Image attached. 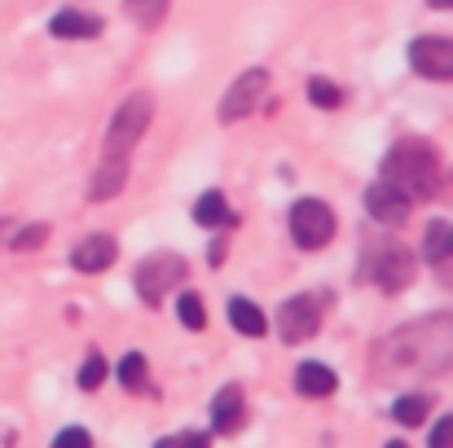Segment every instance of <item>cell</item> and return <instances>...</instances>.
I'll return each mask as SVG.
<instances>
[{
    "label": "cell",
    "instance_id": "cell-1",
    "mask_svg": "<svg viewBox=\"0 0 453 448\" xmlns=\"http://www.w3.org/2000/svg\"><path fill=\"white\" fill-rule=\"evenodd\" d=\"M379 378H405V374H445L449 369V316H432L414 330H396L374 352Z\"/></svg>",
    "mask_w": 453,
    "mask_h": 448
},
{
    "label": "cell",
    "instance_id": "cell-2",
    "mask_svg": "<svg viewBox=\"0 0 453 448\" xmlns=\"http://www.w3.org/2000/svg\"><path fill=\"white\" fill-rule=\"evenodd\" d=\"M383 180L396 185L405 198H436L445 185V167L427 141H396L383 158Z\"/></svg>",
    "mask_w": 453,
    "mask_h": 448
},
{
    "label": "cell",
    "instance_id": "cell-3",
    "mask_svg": "<svg viewBox=\"0 0 453 448\" xmlns=\"http://www.w3.org/2000/svg\"><path fill=\"white\" fill-rule=\"evenodd\" d=\"M365 273H370V282L379 286V291H388V295H401L410 282H414V255H410V247H401V242H374L370 247V255H365Z\"/></svg>",
    "mask_w": 453,
    "mask_h": 448
},
{
    "label": "cell",
    "instance_id": "cell-4",
    "mask_svg": "<svg viewBox=\"0 0 453 448\" xmlns=\"http://www.w3.org/2000/svg\"><path fill=\"white\" fill-rule=\"evenodd\" d=\"M150 115H154V102L146 93H133V97L115 110V124H111V137H106V154H111V158H128V149L146 137Z\"/></svg>",
    "mask_w": 453,
    "mask_h": 448
},
{
    "label": "cell",
    "instance_id": "cell-5",
    "mask_svg": "<svg viewBox=\"0 0 453 448\" xmlns=\"http://www.w3.org/2000/svg\"><path fill=\"white\" fill-rule=\"evenodd\" d=\"M185 273H189V269H185L180 255L158 251V255H150V260L137 264V295L146 299L150 308H158L167 291H176V282H185Z\"/></svg>",
    "mask_w": 453,
    "mask_h": 448
},
{
    "label": "cell",
    "instance_id": "cell-6",
    "mask_svg": "<svg viewBox=\"0 0 453 448\" xmlns=\"http://www.w3.org/2000/svg\"><path fill=\"white\" fill-rule=\"evenodd\" d=\"M291 238L300 242L303 251H321L334 238V211L321 198H300L291 207Z\"/></svg>",
    "mask_w": 453,
    "mask_h": 448
},
{
    "label": "cell",
    "instance_id": "cell-7",
    "mask_svg": "<svg viewBox=\"0 0 453 448\" xmlns=\"http://www.w3.org/2000/svg\"><path fill=\"white\" fill-rule=\"evenodd\" d=\"M265 97H269V71H265V66H251V71H242V75L229 84V93L220 97V119L234 124V119L251 115Z\"/></svg>",
    "mask_w": 453,
    "mask_h": 448
},
{
    "label": "cell",
    "instance_id": "cell-8",
    "mask_svg": "<svg viewBox=\"0 0 453 448\" xmlns=\"http://www.w3.org/2000/svg\"><path fill=\"white\" fill-rule=\"evenodd\" d=\"M317 325H321V303L312 295H296L278 308V334H282V343H303V338H312Z\"/></svg>",
    "mask_w": 453,
    "mask_h": 448
},
{
    "label": "cell",
    "instance_id": "cell-9",
    "mask_svg": "<svg viewBox=\"0 0 453 448\" xmlns=\"http://www.w3.org/2000/svg\"><path fill=\"white\" fill-rule=\"evenodd\" d=\"M410 62H414V71L427 75V80H449L453 44L441 40V35H418V40L410 44Z\"/></svg>",
    "mask_w": 453,
    "mask_h": 448
},
{
    "label": "cell",
    "instance_id": "cell-10",
    "mask_svg": "<svg viewBox=\"0 0 453 448\" xmlns=\"http://www.w3.org/2000/svg\"><path fill=\"white\" fill-rule=\"evenodd\" d=\"M365 211H370L379 224H401V220L410 216V198H405L396 185L374 180V185L365 189Z\"/></svg>",
    "mask_w": 453,
    "mask_h": 448
},
{
    "label": "cell",
    "instance_id": "cell-11",
    "mask_svg": "<svg viewBox=\"0 0 453 448\" xmlns=\"http://www.w3.org/2000/svg\"><path fill=\"white\" fill-rule=\"evenodd\" d=\"M242 422H247V396H242V387H220L216 400H211V431L216 436H234V431H242Z\"/></svg>",
    "mask_w": 453,
    "mask_h": 448
},
{
    "label": "cell",
    "instance_id": "cell-12",
    "mask_svg": "<svg viewBox=\"0 0 453 448\" xmlns=\"http://www.w3.org/2000/svg\"><path fill=\"white\" fill-rule=\"evenodd\" d=\"M115 238H106V233H93V238H84L75 251H71V264L80 269V273H106L111 264H115Z\"/></svg>",
    "mask_w": 453,
    "mask_h": 448
},
{
    "label": "cell",
    "instance_id": "cell-13",
    "mask_svg": "<svg viewBox=\"0 0 453 448\" xmlns=\"http://www.w3.org/2000/svg\"><path fill=\"white\" fill-rule=\"evenodd\" d=\"M334 387H339V378H334V369L321 365V361H303L300 369H296V391H300V396L321 400V396H330Z\"/></svg>",
    "mask_w": 453,
    "mask_h": 448
},
{
    "label": "cell",
    "instance_id": "cell-14",
    "mask_svg": "<svg viewBox=\"0 0 453 448\" xmlns=\"http://www.w3.org/2000/svg\"><path fill=\"white\" fill-rule=\"evenodd\" d=\"M124 185H128V158H111V154H106V163L97 167V176H93V185H88V198H93V202L115 198Z\"/></svg>",
    "mask_w": 453,
    "mask_h": 448
},
{
    "label": "cell",
    "instance_id": "cell-15",
    "mask_svg": "<svg viewBox=\"0 0 453 448\" xmlns=\"http://www.w3.org/2000/svg\"><path fill=\"white\" fill-rule=\"evenodd\" d=\"M49 31L62 35V40H93V35H102V18H88V13L62 9V13H53Z\"/></svg>",
    "mask_w": 453,
    "mask_h": 448
},
{
    "label": "cell",
    "instance_id": "cell-16",
    "mask_svg": "<svg viewBox=\"0 0 453 448\" xmlns=\"http://www.w3.org/2000/svg\"><path fill=\"white\" fill-rule=\"evenodd\" d=\"M229 325H234L238 334H247V338H260V334L269 330V316H265L251 299H229Z\"/></svg>",
    "mask_w": 453,
    "mask_h": 448
},
{
    "label": "cell",
    "instance_id": "cell-17",
    "mask_svg": "<svg viewBox=\"0 0 453 448\" xmlns=\"http://www.w3.org/2000/svg\"><path fill=\"white\" fill-rule=\"evenodd\" d=\"M449 242H453L449 220H432L427 224V242H423V255H427L432 269H445L449 264Z\"/></svg>",
    "mask_w": 453,
    "mask_h": 448
},
{
    "label": "cell",
    "instance_id": "cell-18",
    "mask_svg": "<svg viewBox=\"0 0 453 448\" xmlns=\"http://www.w3.org/2000/svg\"><path fill=\"white\" fill-rule=\"evenodd\" d=\"M427 414H432V396H423V391H410V396H401V400L392 405V418H396L401 427H423Z\"/></svg>",
    "mask_w": 453,
    "mask_h": 448
},
{
    "label": "cell",
    "instance_id": "cell-19",
    "mask_svg": "<svg viewBox=\"0 0 453 448\" xmlns=\"http://www.w3.org/2000/svg\"><path fill=\"white\" fill-rule=\"evenodd\" d=\"M194 220L207 224V229H216V224H234V211H229V202L211 189V194H203V198L194 202Z\"/></svg>",
    "mask_w": 453,
    "mask_h": 448
},
{
    "label": "cell",
    "instance_id": "cell-20",
    "mask_svg": "<svg viewBox=\"0 0 453 448\" xmlns=\"http://www.w3.org/2000/svg\"><path fill=\"white\" fill-rule=\"evenodd\" d=\"M119 383L128 387V391H146V378H150V365H146V356L142 352H124V361H119Z\"/></svg>",
    "mask_w": 453,
    "mask_h": 448
},
{
    "label": "cell",
    "instance_id": "cell-21",
    "mask_svg": "<svg viewBox=\"0 0 453 448\" xmlns=\"http://www.w3.org/2000/svg\"><path fill=\"white\" fill-rule=\"evenodd\" d=\"M124 9L137 27H158L163 13H167V0H124Z\"/></svg>",
    "mask_w": 453,
    "mask_h": 448
},
{
    "label": "cell",
    "instance_id": "cell-22",
    "mask_svg": "<svg viewBox=\"0 0 453 448\" xmlns=\"http://www.w3.org/2000/svg\"><path fill=\"white\" fill-rule=\"evenodd\" d=\"M176 316H180V325H185V330H203V325H207V308H203V299L198 295H180L176 299Z\"/></svg>",
    "mask_w": 453,
    "mask_h": 448
},
{
    "label": "cell",
    "instance_id": "cell-23",
    "mask_svg": "<svg viewBox=\"0 0 453 448\" xmlns=\"http://www.w3.org/2000/svg\"><path fill=\"white\" fill-rule=\"evenodd\" d=\"M106 383V356L102 352H88V361L80 365V387L84 391H97Z\"/></svg>",
    "mask_w": 453,
    "mask_h": 448
},
{
    "label": "cell",
    "instance_id": "cell-24",
    "mask_svg": "<svg viewBox=\"0 0 453 448\" xmlns=\"http://www.w3.org/2000/svg\"><path fill=\"white\" fill-rule=\"evenodd\" d=\"M308 97H312V106H321V110H334V106L343 102V93H339L330 80H308Z\"/></svg>",
    "mask_w": 453,
    "mask_h": 448
},
{
    "label": "cell",
    "instance_id": "cell-25",
    "mask_svg": "<svg viewBox=\"0 0 453 448\" xmlns=\"http://www.w3.org/2000/svg\"><path fill=\"white\" fill-rule=\"evenodd\" d=\"M49 448H93V436H88L84 427H66V431L53 436V444Z\"/></svg>",
    "mask_w": 453,
    "mask_h": 448
},
{
    "label": "cell",
    "instance_id": "cell-26",
    "mask_svg": "<svg viewBox=\"0 0 453 448\" xmlns=\"http://www.w3.org/2000/svg\"><path fill=\"white\" fill-rule=\"evenodd\" d=\"M427 448H453V418H449V414H445V418H436Z\"/></svg>",
    "mask_w": 453,
    "mask_h": 448
},
{
    "label": "cell",
    "instance_id": "cell-27",
    "mask_svg": "<svg viewBox=\"0 0 453 448\" xmlns=\"http://www.w3.org/2000/svg\"><path fill=\"white\" fill-rule=\"evenodd\" d=\"M49 238V229L44 224H31V229H22L18 238H13V251H31V247H40Z\"/></svg>",
    "mask_w": 453,
    "mask_h": 448
},
{
    "label": "cell",
    "instance_id": "cell-28",
    "mask_svg": "<svg viewBox=\"0 0 453 448\" xmlns=\"http://www.w3.org/2000/svg\"><path fill=\"white\" fill-rule=\"evenodd\" d=\"M176 444L180 448H211V436H207V431H180Z\"/></svg>",
    "mask_w": 453,
    "mask_h": 448
},
{
    "label": "cell",
    "instance_id": "cell-29",
    "mask_svg": "<svg viewBox=\"0 0 453 448\" xmlns=\"http://www.w3.org/2000/svg\"><path fill=\"white\" fill-rule=\"evenodd\" d=\"M154 448H180V444H176V436H163V440H158Z\"/></svg>",
    "mask_w": 453,
    "mask_h": 448
},
{
    "label": "cell",
    "instance_id": "cell-30",
    "mask_svg": "<svg viewBox=\"0 0 453 448\" xmlns=\"http://www.w3.org/2000/svg\"><path fill=\"white\" fill-rule=\"evenodd\" d=\"M453 0H432V9H449Z\"/></svg>",
    "mask_w": 453,
    "mask_h": 448
},
{
    "label": "cell",
    "instance_id": "cell-31",
    "mask_svg": "<svg viewBox=\"0 0 453 448\" xmlns=\"http://www.w3.org/2000/svg\"><path fill=\"white\" fill-rule=\"evenodd\" d=\"M383 448H410V444L405 440H392V444H383Z\"/></svg>",
    "mask_w": 453,
    "mask_h": 448
}]
</instances>
